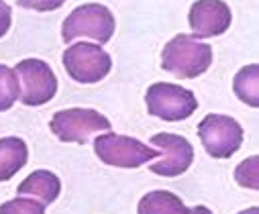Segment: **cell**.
Segmentation results:
<instances>
[{
    "instance_id": "8fae6325",
    "label": "cell",
    "mask_w": 259,
    "mask_h": 214,
    "mask_svg": "<svg viewBox=\"0 0 259 214\" xmlns=\"http://www.w3.org/2000/svg\"><path fill=\"white\" fill-rule=\"evenodd\" d=\"M61 192V182L55 174L47 172V169H37L33 172L31 176H27L23 180V184L19 186L17 194L19 196H33V198H39V202L43 206L51 204L57 200Z\"/></svg>"
},
{
    "instance_id": "277c9868",
    "label": "cell",
    "mask_w": 259,
    "mask_h": 214,
    "mask_svg": "<svg viewBox=\"0 0 259 214\" xmlns=\"http://www.w3.org/2000/svg\"><path fill=\"white\" fill-rule=\"evenodd\" d=\"M51 133L63 143H88L94 133H108L110 120L94 108H68L53 114Z\"/></svg>"
},
{
    "instance_id": "8992f818",
    "label": "cell",
    "mask_w": 259,
    "mask_h": 214,
    "mask_svg": "<svg viewBox=\"0 0 259 214\" xmlns=\"http://www.w3.org/2000/svg\"><path fill=\"white\" fill-rule=\"evenodd\" d=\"M145 102L151 116H157L167 122L184 120L192 116L194 110L198 108V100L194 96V92L167 82L151 84L145 94Z\"/></svg>"
},
{
    "instance_id": "52a82bcc",
    "label": "cell",
    "mask_w": 259,
    "mask_h": 214,
    "mask_svg": "<svg viewBox=\"0 0 259 214\" xmlns=\"http://www.w3.org/2000/svg\"><path fill=\"white\" fill-rule=\"evenodd\" d=\"M198 137L210 157L229 159L243 143V126L231 116L208 114L198 124Z\"/></svg>"
},
{
    "instance_id": "7a4b0ae2",
    "label": "cell",
    "mask_w": 259,
    "mask_h": 214,
    "mask_svg": "<svg viewBox=\"0 0 259 214\" xmlns=\"http://www.w3.org/2000/svg\"><path fill=\"white\" fill-rule=\"evenodd\" d=\"M94 151L98 159L104 161L106 165L124 167V169L139 167L159 155V149H149L145 143L116 133H104L96 137Z\"/></svg>"
},
{
    "instance_id": "ac0fdd59",
    "label": "cell",
    "mask_w": 259,
    "mask_h": 214,
    "mask_svg": "<svg viewBox=\"0 0 259 214\" xmlns=\"http://www.w3.org/2000/svg\"><path fill=\"white\" fill-rule=\"evenodd\" d=\"M19 7L29 9V11H37V13H49V11H57L66 5V0H17Z\"/></svg>"
},
{
    "instance_id": "5b68a950",
    "label": "cell",
    "mask_w": 259,
    "mask_h": 214,
    "mask_svg": "<svg viewBox=\"0 0 259 214\" xmlns=\"http://www.w3.org/2000/svg\"><path fill=\"white\" fill-rule=\"evenodd\" d=\"M63 67L68 76L80 84H96L108 76L112 67L110 55L96 43H76L63 51Z\"/></svg>"
},
{
    "instance_id": "9c48e42d",
    "label": "cell",
    "mask_w": 259,
    "mask_h": 214,
    "mask_svg": "<svg viewBox=\"0 0 259 214\" xmlns=\"http://www.w3.org/2000/svg\"><path fill=\"white\" fill-rule=\"evenodd\" d=\"M151 143L155 147H159V153H163L161 161H155L153 165H149L153 174L163 176V178H176L188 172V167L194 161V149L186 137L171 135V133H159L151 137Z\"/></svg>"
},
{
    "instance_id": "44dd1931",
    "label": "cell",
    "mask_w": 259,
    "mask_h": 214,
    "mask_svg": "<svg viewBox=\"0 0 259 214\" xmlns=\"http://www.w3.org/2000/svg\"><path fill=\"white\" fill-rule=\"evenodd\" d=\"M239 214H259V208L253 206V208H247V210H243V212H239Z\"/></svg>"
},
{
    "instance_id": "9a60e30c",
    "label": "cell",
    "mask_w": 259,
    "mask_h": 214,
    "mask_svg": "<svg viewBox=\"0 0 259 214\" xmlns=\"http://www.w3.org/2000/svg\"><path fill=\"white\" fill-rule=\"evenodd\" d=\"M19 98H21V82L17 71L0 63V112L13 108V104Z\"/></svg>"
},
{
    "instance_id": "6da1fadb",
    "label": "cell",
    "mask_w": 259,
    "mask_h": 214,
    "mask_svg": "<svg viewBox=\"0 0 259 214\" xmlns=\"http://www.w3.org/2000/svg\"><path fill=\"white\" fill-rule=\"evenodd\" d=\"M212 63V47L192 35H176L161 51V67L176 78L192 80L202 76Z\"/></svg>"
},
{
    "instance_id": "e0dca14e",
    "label": "cell",
    "mask_w": 259,
    "mask_h": 214,
    "mask_svg": "<svg viewBox=\"0 0 259 214\" xmlns=\"http://www.w3.org/2000/svg\"><path fill=\"white\" fill-rule=\"evenodd\" d=\"M0 214H45V206L33 198H15L0 206Z\"/></svg>"
},
{
    "instance_id": "4fadbf2b",
    "label": "cell",
    "mask_w": 259,
    "mask_h": 214,
    "mask_svg": "<svg viewBox=\"0 0 259 214\" xmlns=\"http://www.w3.org/2000/svg\"><path fill=\"white\" fill-rule=\"evenodd\" d=\"M137 212L139 214H188L190 208H186V204L176 194L165 190H155L141 198Z\"/></svg>"
},
{
    "instance_id": "7c38bea8",
    "label": "cell",
    "mask_w": 259,
    "mask_h": 214,
    "mask_svg": "<svg viewBox=\"0 0 259 214\" xmlns=\"http://www.w3.org/2000/svg\"><path fill=\"white\" fill-rule=\"evenodd\" d=\"M29 159L27 143L19 137H5L0 139V182L11 180L19 169L25 167Z\"/></svg>"
},
{
    "instance_id": "d6986e66",
    "label": "cell",
    "mask_w": 259,
    "mask_h": 214,
    "mask_svg": "<svg viewBox=\"0 0 259 214\" xmlns=\"http://www.w3.org/2000/svg\"><path fill=\"white\" fill-rule=\"evenodd\" d=\"M11 19H13L11 7L0 0V37H5V35L9 33V29H11Z\"/></svg>"
},
{
    "instance_id": "ffe728a7",
    "label": "cell",
    "mask_w": 259,
    "mask_h": 214,
    "mask_svg": "<svg viewBox=\"0 0 259 214\" xmlns=\"http://www.w3.org/2000/svg\"><path fill=\"white\" fill-rule=\"evenodd\" d=\"M188 214H212V212H210L206 206H194V208H192Z\"/></svg>"
},
{
    "instance_id": "ba28073f",
    "label": "cell",
    "mask_w": 259,
    "mask_h": 214,
    "mask_svg": "<svg viewBox=\"0 0 259 214\" xmlns=\"http://www.w3.org/2000/svg\"><path fill=\"white\" fill-rule=\"evenodd\" d=\"M21 82V102L25 106H43L57 92V78L43 59H23L15 67Z\"/></svg>"
},
{
    "instance_id": "5bb4252c",
    "label": "cell",
    "mask_w": 259,
    "mask_h": 214,
    "mask_svg": "<svg viewBox=\"0 0 259 214\" xmlns=\"http://www.w3.org/2000/svg\"><path fill=\"white\" fill-rule=\"evenodd\" d=\"M233 90L239 100L245 104L257 108L259 106V65L251 63L243 69L237 71V76L233 80Z\"/></svg>"
},
{
    "instance_id": "2e32d148",
    "label": "cell",
    "mask_w": 259,
    "mask_h": 214,
    "mask_svg": "<svg viewBox=\"0 0 259 214\" xmlns=\"http://www.w3.org/2000/svg\"><path fill=\"white\" fill-rule=\"evenodd\" d=\"M235 180L243 188L257 190L259 188V157L253 155V157L241 161L237 165V169H235Z\"/></svg>"
},
{
    "instance_id": "30bf717a",
    "label": "cell",
    "mask_w": 259,
    "mask_h": 214,
    "mask_svg": "<svg viewBox=\"0 0 259 214\" xmlns=\"http://www.w3.org/2000/svg\"><path fill=\"white\" fill-rule=\"evenodd\" d=\"M188 21L194 39H206L223 35L231 27L233 15L229 5L223 0H196L190 9Z\"/></svg>"
},
{
    "instance_id": "3957f363",
    "label": "cell",
    "mask_w": 259,
    "mask_h": 214,
    "mask_svg": "<svg viewBox=\"0 0 259 214\" xmlns=\"http://www.w3.org/2000/svg\"><path fill=\"white\" fill-rule=\"evenodd\" d=\"M114 17L102 5H82L61 25V39L70 43L78 37H90L100 45L108 43L114 35Z\"/></svg>"
}]
</instances>
